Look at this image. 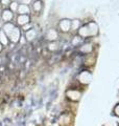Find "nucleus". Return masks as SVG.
I'll return each mask as SVG.
<instances>
[{
    "label": "nucleus",
    "instance_id": "nucleus-5",
    "mask_svg": "<svg viewBox=\"0 0 119 126\" xmlns=\"http://www.w3.org/2000/svg\"><path fill=\"white\" fill-rule=\"evenodd\" d=\"M60 38V32L57 29H48L45 33V39L48 42H52V41H58Z\"/></svg>",
    "mask_w": 119,
    "mask_h": 126
},
{
    "label": "nucleus",
    "instance_id": "nucleus-17",
    "mask_svg": "<svg viewBox=\"0 0 119 126\" xmlns=\"http://www.w3.org/2000/svg\"><path fill=\"white\" fill-rule=\"evenodd\" d=\"M82 21L79 19H72L71 20V33H77V31L79 30V27L82 26Z\"/></svg>",
    "mask_w": 119,
    "mask_h": 126
},
{
    "label": "nucleus",
    "instance_id": "nucleus-23",
    "mask_svg": "<svg viewBox=\"0 0 119 126\" xmlns=\"http://www.w3.org/2000/svg\"><path fill=\"white\" fill-rule=\"evenodd\" d=\"M3 48H4V47H3V46L1 45V43H0V53H1L2 50H3Z\"/></svg>",
    "mask_w": 119,
    "mask_h": 126
},
{
    "label": "nucleus",
    "instance_id": "nucleus-22",
    "mask_svg": "<svg viewBox=\"0 0 119 126\" xmlns=\"http://www.w3.org/2000/svg\"><path fill=\"white\" fill-rule=\"evenodd\" d=\"M113 113H114V115L116 116V117L119 118V103L114 106V108H113Z\"/></svg>",
    "mask_w": 119,
    "mask_h": 126
},
{
    "label": "nucleus",
    "instance_id": "nucleus-25",
    "mask_svg": "<svg viewBox=\"0 0 119 126\" xmlns=\"http://www.w3.org/2000/svg\"><path fill=\"white\" fill-rule=\"evenodd\" d=\"M34 1H38V0H31V2H34Z\"/></svg>",
    "mask_w": 119,
    "mask_h": 126
},
{
    "label": "nucleus",
    "instance_id": "nucleus-8",
    "mask_svg": "<svg viewBox=\"0 0 119 126\" xmlns=\"http://www.w3.org/2000/svg\"><path fill=\"white\" fill-rule=\"evenodd\" d=\"M30 22H31L30 15H17L16 16V25L19 26L20 29Z\"/></svg>",
    "mask_w": 119,
    "mask_h": 126
},
{
    "label": "nucleus",
    "instance_id": "nucleus-1",
    "mask_svg": "<svg viewBox=\"0 0 119 126\" xmlns=\"http://www.w3.org/2000/svg\"><path fill=\"white\" fill-rule=\"evenodd\" d=\"M58 31L60 34H69L71 33V19L63 18L58 23Z\"/></svg>",
    "mask_w": 119,
    "mask_h": 126
},
{
    "label": "nucleus",
    "instance_id": "nucleus-14",
    "mask_svg": "<svg viewBox=\"0 0 119 126\" xmlns=\"http://www.w3.org/2000/svg\"><path fill=\"white\" fill-rule=\"evenodd\" d=\"M30 7H31V11H33L35 14H40L42 12L43 7H44V4H43L42 0H38V1L31 2Z\"/></svg>",
    "mask_w": 119,
    "mask_h": 126
},
{
    "label": "nucleus",
    "instance_id": "nucleus-15",
    "mask_svg": "<svg viewBox=\"0 0 119 126\" xmlns=\"http://www.w3.org/2000/svg\"><path fill=\"white\" fill-rule=\"evenodd\" d=\"M17 26L16 24H14L13 22H6V23H2V27H1V30L4 32V33L9 36V35L12 33V32L14 31V29Z\"/></svg>",
    "mask_w": 119,
    "mask_h": 126
},
{
    "label": "nucleus",
    "instance_id": "nucleus-20",
    "mask_svg": "<svg viewBox=\"0 0 119 126\" xmlns=\"http://www.w3.org/2000/svg\"><path fill=\"white\" fill-rule=\"evenodd\" d=\"M13 0H0V7L3 10V9H9L10 4L12 3Z\"/></svg>",
    "mask_w": 119,
    "mask_h": 126
},
{
    "label": "nucleus",
    "instance_id": "nucleus-9",
    "mask_svg": "<svg viewBox=\"0 0 119 126\" xmlns=\"http://www.w3.org/2000/svg\"><path fill=\"white\" fill-rule=\"evenodd\" d=\"M88 25V29L90 32V37L91 38H95L98 36L99 34V26H98V23L96 21H89L87 23Z\"/></svg>",
    "mask_w": 119,
    "mask_h": 126
},
{
    "label": "nucleus",
    "instance_id": "nucleus-26",
    "mask_svg": "<svg viewBox=\"0 0 119 126\" xmlns=\"http://www.w3.org/2000/svg\"><path fill=\"white\" fill-rule=\"evenodd\" d=\"M0 31H1V29H0Z\"/></svg>",
    "mask_w": 119,
    "mask_h": 126
},
{
    "label": "nucleus",
    "instance_id": "nucleus-3",
    "mask_svg": "<svg viewBox=\"0 0 119 126\" xmlns=\"http://www.w3.org/2000/svg\"><path fill=\"white\" fill-rule=\"evenodd\" d=\"M66 97L68 98L70 101H73V102H77L79 101L82 97V92L78 90L77 88H69L66 90Z\"/></svg>",
    "mask_w": 119,
    "mask_h": 126
},
{
    "label": "nucleus",
    "instance_id": "nucleus-13",
    "mask_svg": "<svg viewBox=\"0 0 119 126\" xmlns=\"http://www.w3.org/2000/svg\"><path fill=\"white\" fill-rule=\"evenodd\" d=\"M86 40L83 39L82 37H79L77 34H75L74 36L71 37V40H70V45L72 47H79L83 43H84Z\"/></svg>",
    "mask_w": 119,
    "mask_h": 126
},
{
    "label": "nucleus",
    "instance_id": "nucleus-7",
    "mask_svg": "<svg viewBox=\"0 0 119 126\" xmlns=\"http://www.w3.org/2000/svg\"><path fill=\"white\" fill-rule=\"evenodd\" d=\"M21 30H20V27L19 26H16L15 29H14V31L12 32V33L9 35V39H10V41H11V43H13V44H17L18 42H20V39H21V35H22V33H21Z\"/></svg>",
    "mask_w": 119,
    "mask_h": 126
},
{
    "label": "nucleus",
    "instance_id": "nucleus-11",
    "mask_svg": "<svg viewBox=\"0 0 119 126\" xmlns=\"http://www.w3.org/2000/svg\"><path fill=\"white\" fill-rule=\"evenodd\" d=\"M76 34L78 35L79 37H82L83 39H85V40L91 38L90 37V32H89V29H88V25H87V23H85V24H82V26L79 27V30L77 31Z\"/></svg>",
    "mask_w": 119,
    "mask_h": 126
},
{
    "label": "nucleus",
    "instance_id": "nucleus-18",
    "mask_svg": "<svg viewBox=\"0 0 119 126\" xmlns=\"http://www.w3.org/2000/svg\"><path fill=\"white\" fill-rule=\"evenodd\" d=\"M59 48H60V44L58 41L48 42V44H47V49L49 52H57V50H59Z\"/></svg>",
    "mask_w": 119,
    "mask_h": 126
},
{
    "label": "nucleus",
    "instance_id": "nucleus-21",
    "mask_svg": "<svg viewBox=\"0 0 119 126\" xmlns=\"http://www.w3.org/2000/svg\"><path fill=\"white\" fill-rule=\"evenodd\" d=\"M33 23H28V24H26V25H24V26H22L21 27V31H23V32H26V31H28V30H30V29H33Z\"/></svg>",
    "mask_w": 119,
    "mask_h": 126
},
{
    "label": "nucleus",
    "instance_id": "nucleus-24",
    "mask_svg": "<svg viewBox=\"0 0 119 126\" xmlns=\"http://www.w3.org/2000/svg\"><path fill=\"white\" fill-rule=\"evenodd\" d=\"M1 63H2V57L0 56V65H1Z\"/></svg>",
    "mask_w": 119,
    "mask_h": 126
},
{
    "label": "nucleus",
    "instance_id": "nucleus-16",
    "mask_svg": "<svg viewBox=\"0 0 119 126\" xmlns=\"http://www.w3.org/2000/svg\"><path fill=\"white\" fill-rule=\"evenodd\" d=\"M0 43H1V45L3 47H7L11 44V41H10L9 37H7V35L2 30L0 31Z\"/></svg>",
    "mask_w": 119,
    "mask_h": 126
},
{
    "label": "nucleus",
    "instance_id": "nucleus-10",
    "mask_svg": "<svg viewBox=\"0 0 119 126\" xmlns=\"http://www.w3.org/2000/svg\"><path fill=\"white\" fill-rule=\"evenodd\" d=\"M37 36H38V32L36 31L35 27H33V29L24 32V38H25L26 42H33L34 40H36Z\"/></svg>",
    "mask_w": 119,
    "mask_h": 126
},
{
    "label": "nucleus",
    "instance_id": "nucleus-6",
    "mask_svg": "<svg viewBox=\"0 0 119 126\" xmlns=\"http://www.w3.org/2000/svg\"><path fill=\"white\" fill-rule=\"evenodd\" d=\"M78 49V53L81 55H89V54H92L93 50H94V44L93 43H90V42H84L83 44L77 47Z\"/></svg>",
    "mask_w": 119,
    "mask_h": 126
},
{
    "label": "nucleus",
    "instance_id": "nucleus-19",
    "mask_svg": "<svg viewBox=\"0 0 119 126\" xmlns=\"http://www.w3.org/2000/svg\"><path fill=\"white\" fill-rule=\"evenodd\" d=\"M18 6H19V2H17V1H15V0H13V1H12V3L10 4V6H9V9H10L12 12H13V13L17 14Z\"/></svg>",
    "mask_w": 119,
    "mask_h": 126
},
{
    "label": "nucleus",
    "instance_id": "nucleus-4",
    "mask_svg": "<svg viewBox=\"0 0 119 126\" xmlns=\"http://www.w3.org/2000/svg\"><path fill=\"white\" fill-rule=\"evenodd\" d=\"M15 18V13H13L10 9H3L1 10L0 13V19H1L2 23H6V22H13Z\"/></svg>",
    "mask_w": 119,
    "mask_h": 126
},
{
    "label": "nucleus",
    "instance_id": "nucleus-12",
    "mask_svg": "<svg viewBox=\"0 0 119 126\" xmlns=\"http://www.w3.org/2000/svg\"><path fill=\"white\" fill-rule=\"evenodd\" d=\"M31 14V7L26 3H19L17 15H30Z\"/></svg>",
    "mask_w": 119,
    "mask_h": 126
},
{
    "label": "nucleus",
    "instance_id": "nucleus-2",
    "mask_svg": "<svg viewBox=\"0 0 119 126\" xmlns=\"http://www.w3.org/2000/svg\"><path fill=\"white\" fill-rule=\"evenodd\" d=\"M92 80V74L90 70H82L77 75V81L83 85H88Z\"/></svg>",
    "mask_w": 119,
    "mask_h": 126
}]
</instances>
